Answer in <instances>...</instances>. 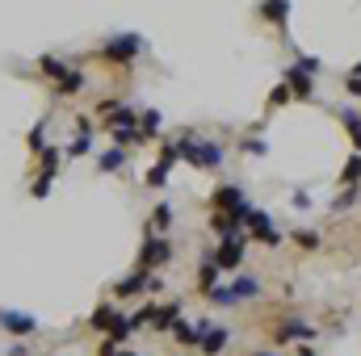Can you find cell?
I'll list each match as a JSON object with an SVG mask.
<instances>
[{"label":"cell","mask_w":361,"mask_h":356,"mask_svg":"<svg viewBox=\"0 0 361 356\" xmlns=\"http://www.w3.org/2000/svg\"><path fill=\"white\" fill-rule=\"evenodd\" d=\"M177 156L189 160L193 168H219V164H223V147H219V143H202L193 130H185L181 143H177Z\"/></svg>","instance_id":"1"},{"label":"cell","mask_w":361,"mask_h":356,"mask_svg":"<svg viewBox=\"0 0 361 356\" xmlns=\"http://www.w3.org/2000/svg\"><path fill=\"white\" fill-rule=\"evenodd\" d=\"M139 50H143V38L139 34H114L106 46H101V59H110V63H135Z\"/></svg>","instance_id":"2"},{"label":"cell","mask_w":361,"mask_h":356,"mask_svg":"<svg viewBox=\"0 0 361 356\" xmlns=\"http://www.w3.org/2000/svg\"><path fill=\"white\" fill-rule=\"evenodd\" d=\"M168 260H173V247H168L164 235H151V239L143 243V251H139V269H143V273L160 269V264H168Z\"/></svg>","instance_id":"3"},{"label":"cell","mask_w":361,"mask_h":356,"mask_svg":"<svg viewBox=\"0 0 361 356\" xmlns=\"http://www.w3.org/2000/svg\"><path fill=\"white\" fill-rule=\"evenodd\" d=\"M0 327H5L9 335H34L38 331V319L30 315V311H13V306H0Z\"/></svg>","instance_id":"4"},{"label":"cell","mask_w":361,"mask_h":356,"mask_svg":"<svg viewBox=\"0 0 361 356\" xmlns=\"http://www.w3.org/2000/svg\"><path fill=\"white\" fill-rule=\"evenodd\" d=\"M240 260H244V239H240V235H235V239H223V243H219V251H211V264H215V269H223V273L240 269Z\"/></svg>","instance_id":"5"},{"label":"cell","mask_w":361,"mask_h":356,"mask_svg":"<svg viewBox=\"0 0 361 356\" xmlns=\"http://www.w3.org/2000/svg\"><path fill=\"white\" fill-rule=\"evenodd\" d=\"M215 210L219 214H248L252 206H244V193L235 185H219L215 189Z\"/></svg>","instance_id":"6"},{"label":"cell","mask_w":361,"mask_h":356,"mask_svg":"<svg viewBox=\"0 0 361 356\" xmlns=\"http://www.w3.org/2000/svg\"><path fill=\"white\" fill-rule=\"evenodd\" d=\"M244 222H248V231H252L256 239H261V243H269V247H273V243H282V235L273 231V218H269L265 210H248V218H244Z\"/></svg>","instance_id":"7"},{"label":"cell","mask_w":361,"mask_h":356,"mask_svg":"<svg viewBox=\"0 0 361 356\" xmlns=\"http://www.w3.org/2000/svg\"><path fill=\"white\" fill-rule=\"evenodd\" d=\"M177 160H181V156H177V143H168V147L160 151V164H151V168H147V185H151V189H160V185L168 180V172H173Z\"/></svg>","instance_id":"8"},{"label":"cell","mask_w":361,"mask_h":356,"mask_svg":"<svg viewBox=\"0 0 361 356\" xmlns=\"http://www.w3.org/2000/svg\"><path fill=\"white\" fill-rule=\"evenodd\" d=\"M147 323H156L160 331H173V327L181 323V306H177V302H164V306L151 302V319H147Z\"/></svg>","instance_id":"9"},{"label":"cell","mask_w":361,"mask_h":356,"mask_svg":"<svg viewBox=\"0 0 361 356\" xmlns=\"http://www.w3.org/2000/svg\"><path fill=\"white\" fill-rule=\"evenodd\" d=\"M151 285V273H143V269H135L130 277H122L118 285H114V297H135V293H143Z\"/></svg>","instance_id":"10"},{"label":"cell","mask_w":361,"mask_h":356,"mask_svg":"<svg viewBox=\"0 0 361 356\" xmlns=\"http://www.w3.org/2000/svg\"><path fill=\"white\" fill-rule=\"evenodd\" d=\"M211 327H215V323H206V319H197V323H185V319H181V323L173 327V335H177V344H202V335L211 331Z\"/></svg>","instance_id":"11"},{"label":"cell","mask_w":361,"mask_h":356,"mask_svg":"<svg viewBox=\"0 0 361 356\" xmlns=\"http://www.w3.org/2000/svg\"><path fill=\"white\" fill-rule=\"evenodd\" d=\"M248 214H211V231L219 235V239H235V231H240V222H244Z\"/></svg>","instance_id":"12"},{"label":"cell","mask_w":361,"mask_h":356,"mask_svg":"<svg viewBox=\"0 0 361 356\" xmlns=\"http://www.w3.org/2000/svg\"><path fill=\"white\" fill-rule=\"evenodd\" d=\"M286 88H290L294 96H302V101H311V92H315L311 76H306L302 67H290V72H286Z\"/></svg>","instance_id":"13"},{"label":"cell","mask_w":361,"mask_h":356,"mask_svg":"<svg viewBox=\"0 0 361 356\" xmlns=\"http://www.w3.org/2000/svg\"><path fill=\"white\" fill-rule=\"evenodd\" d=\"M227 339H231V331H227V327H211V331L202 335V352H206V356H219V352L227 348Z\"/></svg>","instance_id":"14"},{"label":"cell","mask_w":361,"mask_h":356,"mask_svg":"<svg viewBox=\"0 0 361 356\" xmlns=\"http://www.w3.org/2000/svg\"><path fill=\"white\" fill-rule=\"evenodd\" d=\"M311 335H315V327H306V323H298V319L286 323V327H277V339H282V344H290V339H311Z\"/></svg>","instance_id":"15"},{"label":"cell","mask_w":361,"mask_h":356,"mask_svg":"<svg viewBox=\"0 0 361 356\" xmlns=\"http://www.w3.org/2000/svg\"><path fill=\"white\" fill-rule=\"evenodd\" d=\"M97 168H101V172H118V168H126V151H122V147H110L106 156L97 160Z\"/></svg>","instance_id":"16"},{"label":"cell","mask_w":361,"mask_h":356,"mask_svg":"<svg viewBox=\"0 0 361 356\" xmlns=\"http://www.w3.org/2000/svg\"><path fill=\"white\" fill-rule=\"evenodd\" d=\"M114 319H118V315H114V306H97V311L88 315V327H92V331H110V327H114Z\"/></svg>","instance_id":"17"},{"label":"cell","mask_w":361,"mask_h":356,"mask_svg":"<svg viewBox=\"0 0 361 356\" xmlns=\"http://www.w3.org/2000/svg\"><path fill=\"white\" fill-rule=\"evenodd\" d=\"M80 88H84V72H68L64 80H55V92L59 96H76Z\"/></svg>","instance_id":"18"},{"label":"cell","mask_w":361,"mask_h":356,"mask_svg":"<svg viewBox=\"0 0 361 356\" xmlns=\"http://www.w3.org/2000/svg\"><path fill=\"white\" fill-rule=\"evenodd\" d=\"M231 293H235V302H244V297H256V293H261V281H256V277H240V281L231 285Z\"/></svg>","instance_id":"19"},{"label":"cell","mask_w":361,"mask_h":356,"mask_svg":"<svg viewBox=\"0 0 361 356\" xmlns=\"http://www.w3.org/2000/svg\"><path fill=\"white\" fill-rule=\"evenodd\" d=\"M139 122H143V130H139V134H143V138H151V134H156V130L164 126V114H160V109H147Z\"/></svg>","instance_id":"20"},{"label":"cell","mask_w":361,"mask_h":356,"mask_svg":"<svg viewBox=\"0 0 361 356\" xmlns=\"http://www.w3.org/2000/svg\"><path fill=\"white\" fill-rule=\"evenodd\" d=\"M168 222H173V206H164V201H160V206L156 210H151V231H168Z\"/></svg>","instance_id":"21"},{"label":"cell","mask_w":361,"mask_h":356,"mask_svg":"<svg viewBox=\"0 0 361 356\" xmlns=\"http://www.w3.org/2000/svg\"><path fill=\"white\" fill-rule=\"evenodd\" d=\"M38 67H42L46 76H55V80H64V76H68V63H64V59H55V55H42V59H38Z\"/></svg>","instance_id":"22"},{"label":"cell","mask_w":361,"mask_h":356,"mask_svg":"<svg viewBox=\"0 0 361 356\" xmlns=\"http://www.w3.org/2000/svg\"><path fill=\"white\" fill-rule=\"evenodd\" d=\"M215 273H219V269H215L211 260H206V264H202V273H197V285H202L206 293H211V289H219V277H215Z\"/></svg>","instance_id":"23"},{"label":"cell","mask_w":361,"mask_h":356,"mask_svg":"<svg viewBox=\"0 0 361 356\" xmlns=\"http://www.w3.org/2000/svg\"><path fill=\"white\" fill-rule=\"evenodd\" d=\"M206 297H211L215 306H235V293H231V285H219V289H211Z\"/></svg>","instance_id":"24"},{"label":"cell","mask_w":361,"mask_h":356,"mask_svg":"<svg viewBox=\"0 0 361 356\" xmlns=\"http://www.w3.org/2000/svg\"><path fill=\"white\" fill-rule=\"evenodd\" d=\"M130 331H135V327H130V319H126V315H118V319H114V327H110V339H114V344H122Z\"/></svg>","instance_id":"25"},{"label":"cell","mask_w":361,"mask_h":356,"mask_svg":"<svg viewBox=\"0 0 361 356\" xmlns=\"http://www.w3.org/2000/svg\"><path fill=\"white\" fill-rule=\"evenodd\" d=\"M357 180H361V156H353L340 172V185H357Z\"/></svg>","instance_id":"26"},{"label":"cell","mask_w":361,"mask_h":356,"mask_svg":"<svg viewBox=\"0 0 361 356\" xmlns=\"http://www.w3.org/2000/svg\"><path fill=\"white\" fill-rule=\"evenodd\" d=\"M42 172H46V176H55V172H59V151H55V147H46V151H42Z\"/></svg>","instance_id":"27"},{"label":"cell","mask_w":361,"mask_h":356,"mask_svg":"<svg viewBox=\"0 0 361 356\" xmlns=\"http://www.w3.org/2000/svg\"><path fill=\"white\" fill-rule=\"evenodd\" d=\"M256 13H261V17H269V21H282V17H290V5H261Z\"/></svg>","instance_id":"28"},{"label":"cell","mask_w":361,"mask_h":356,"mask_svg":"<svg viewBox=\"0 0 361 356\" xmlns=\"http://www.w3.org/2000/svg\"><path fill=\"white\" fill-rule=\"evenodd\" d=\"M50 185H55V176L38 172V176H34V189H30V193H34V197H46V193H50Z\"/></svg>","instance_id":"29"},{"label":"cell","mask_w":361,"mask_h":356,"mask_svg":"<svg viewBox=\"0 0 361 356\" xmlns=\"http://www.w3.org/2000/svg\"><path fill=\"white\" fill-rule=\"evenodd\" d=\"M340 122H344V130H349V134L357 138V147H361V118H357V114H340Z\"/></svg>","instance_id":"30"},{"label":"cell","mask_w":361,"mask_h":356,"mask_svg":"<svg viewBox=\"0 0 361 356\" xmlns=\"http://www.w3.org/2000/svg\"><path fill=\"white\" fill-rule=\"evenodd\" d=\"M88 147H92V134H76V138H72V147H68V156H84Z\"/></svg>","instance_id":"31"},{"label":"cell","mask_w":361,"mask_h":356,"mask_svg":"<svg viewBox=\"0 0 361 356\" xmlns=\"http://www.w3.org/2000/svg\"><path fill=\"white\" fill-rule=\"evenodd\" d=\"M97 356H135V352H126V348H118L114 339H106V344H101V352Z\"/></svg>","instance_id":"32"},{"label":"cell","mask_w":361,"mask_h":356,"mask_svg":"<svg viewBox=\"0 0 361 356\" xmlns=\"http://www.w3.org/2000/svg\"><path fill=\"white\" fill-rule=\"evenodd\" d=\"M294 239H298L302 247H320V235H315V231H298Z\"/></svg>","instance_id":"33"},{"label":"cell","mask_w":361,"mask_h":356,"mask_svg":"<svg viewBox=\"0 0 361 356\" xmlns=\"http://www.w3.org/2000/svg\"><path fill=\"white\" fill-rule=\"evenodd\" d=\"M244 156H265V143H261V138H256V143L248 138V143H244Z\"/></svg>","instance_id":"34"},{"label":"cell","mask_w":361,"mask_h":356,"mask_svg":"<svg viewBox=\"0 0 361 356\" xmlns=\"http://www.w3.org/2000/svg\"><path fill=\"white\" fill-rule=\"evenodd\" d=\"M76 134H92V118H88V114L76 118Z\"/></svg>","instance_id":"35"},{"label":"cell","mask_w":361,"mask_h":356,"mask_svg":"<svg viewBox=\"0 0 361 356\" xmlns=\"http://www.w3.org/2000/svg\"><path fill=\"white\" fill-rule=\"evenodd\" d=\"M286 96H290V88L282 84V88H273V96H269V105H286Z\"/></svg>","instance_id":"36"},{"label":"cell","mask_w":361,"mask_h":356,"mask_svg":"<svg viewBox=\"0 0 361 356\" xmlns=\"http://www.w3.org/2000/svg\"><path fill=\"white\" fill-rule=\"evenodd\" d=\"M344 88H349L353 96H361V76H349V80H344Z\"/></svg>","instance_id":"37"},{"label":"cell","mask_w":361,"mask_h":356,"mask_svg":"<svg viewBox=\"0 0 361 356\" xmlns=\"http://www.w3.org/2000/svg\"><path fill=\"white\" fill-rule=\"evenodd\" d=\"M298 356H315V352H311V348H302V352H298Z\"/></svg>","instance_id":"38"},{"label":"cell","mask_w":361,"mask_h":356,"mask_svg":"<svg viewBox=\"0 0 361 356\" xmlns=\"http://www.w3.org/2000/svg\"><path fill=\"white\" fill-rule=\"evenodd\" d=\"M349 76H361V63H357V67H353V72H349Z\"/></svg>","instance_id":"39"},{"label":"cell","mask_w":361,"mask_h":356,"mask_svg":"<svg viewBox=\"0 0 361 356\" xmlns=\"http://www.w3.org/2000/svg\"><path fill=\"white\" fill-rule=\"evenodd\" d=\"M256 356H273V352H256Z\"/></svg>","instance_id":"40"}]
</instances>
